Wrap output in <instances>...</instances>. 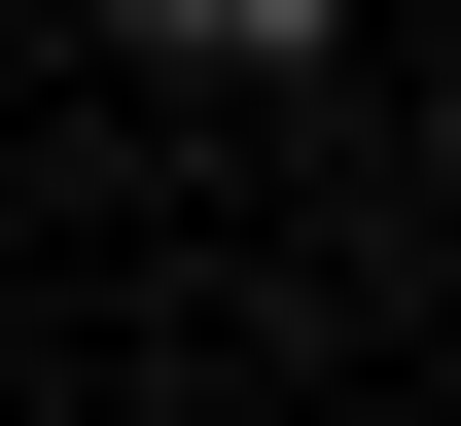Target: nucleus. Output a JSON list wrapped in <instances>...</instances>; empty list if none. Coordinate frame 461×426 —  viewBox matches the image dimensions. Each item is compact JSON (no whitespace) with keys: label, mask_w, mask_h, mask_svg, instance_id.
Wrapping results in <instances>:
<instances>
[{"label":"nucleus","mask_w":461,"mask_h":426,"mask_svg":"<svg viewBox=\"0 0 461 426\" xmlns=\"http://www.w3.org/2000/svg\"><path fill=\"white\" fill-rule=\"evenodd\" d=\"M142 36H177V71H285V36H320V0H142Z\"/></svg>","instance_id":"1"}]
</instances>
